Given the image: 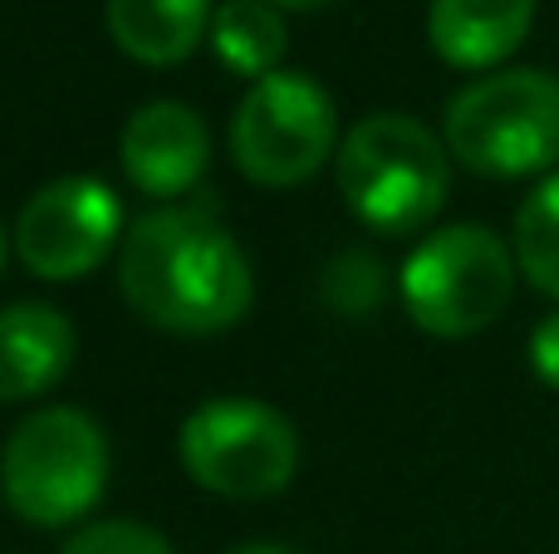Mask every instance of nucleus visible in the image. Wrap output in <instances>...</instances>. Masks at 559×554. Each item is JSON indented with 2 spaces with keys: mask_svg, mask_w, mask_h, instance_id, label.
<instances>
[{
  "mask_svg": "<svg viewBox=\"0 0 559 554\" xmlns=\"http://www.w3.org/2000/svg\"><path fill=\"white\" fill-rule=\"evenodd\" d=\"M515 251L491 226H442L403 265V304L417 329L437 339H472L491 329L515 294Z\"/></svg>",
  "mask_w": 559,
  "mask_h": 554,
  "instance_id": "obj_5",
  "label": "nucleus"
},
{
  "mask_svg": "<svg viewBox=\"0 0 559 554\" xmlns=\"http://www.w3.org/2000/svg\"><path fill=\"white\" fill-rule=\"evenodd\" d=\"M5 255H10V236L0 231V270H5Z\"/></svg>",
  "mask_w": 559,
  "mask_h": 554,
  "instance_id": "obj_20",
  "label": "nucleus"
},
{
  "mask_svg": "<svg viewBox=\"0 0 559 554\" xmlns=\"http://www.w3.org/2000/svg\"><path fill=\"white\" fill-rule=\"evenodd\" d=\"M64 554H173V545L157 530L133 526V520H98V526L79 530Z\"/></svg>",
  "mask_w": 559,
  "mask_h": 554,
  "instance_id": "obj_16",
  "label": "nucleus"
},
{
  "mask_svg": "<svg viewBox=\"0 0 559 554\" xmlns=\"http://www.w3.org/2000/svg\"><path fill=\"white\" fill-rule=\"evenodd\" d=\"M231 554H289V550H280V545H241V550H231Z\"/></svg>",
  "mask_w": 559,
  "mask_h": 554,
  "instance_id": "obj_19",
  "label": "nucleus"
},
{
  "mask_svg": "<svg viewBox=\"0 0 559 554\" xmlns=\"http://www.w3.org/2000/svg\"><path fill=\"white\" fill-rule=\"evenodd\" d=\"M108 442L88 412L39 408L10 432L0 451L5 506L29 526H69L104 501Z\"/></svg>",
  "mask_w": 559,
  "mask_h": 554,
  "instance_id": "obj_4",
  "label": "nucleus"
},
{
  "mask_svg": "<svg viewBox=\"0 0 559 554\" xmlns=\"http://www.w3.org/2000/svg\"><path fill=\"white\" fill-rule=\"evenodd\" d=\"M74 363V324L55 304L0 310V402H29L49 393Z\"/></svg>",
  "mask_w": 559,
  "mask_h": 554,
  "instance_id": "obj_11",
  "label": "nucleus"
},
{
  "mask_svg": "<svg viewBox=\"0 0 559 554\" xmlns=\"http://www.w3.org/2000/svg\"><path fill=\"white\" fill-rule=\"evenodd\" d=\"M182 471L202 491L226 501H265L295 481L299 437L285 412L265 402H202L177 432Z\"/></svg>",
  "mask_w": 559,
  "mask_h": 554,
  "instance_id": "obj_7",
  "label": "nucleus"
},
{
  "mask_svg": "<svg viewBox=\"0 0 559 554\" xmlns=\"http://www.w3.org/2000/svg\"><path fill=\"white\" fill-rule=\"evenodd\" d=\"M285 20L271 0H226L212 15V49L226 69L246 79L275 74V64L285 59Z\"/></svg>",
  "mask_w": 559,
  "mask_h": 554,
  "instance_id": "obj_13",
  "label": "nucleus"
},
{
  "mask_svg": "<svg viewBox=\"0 0 559 554\" xmlns=\"http://www.w3.org/2000/svg\"><path fill=\"white\" fill-rule=\"evenodd\" d=\"M338 153L334 98L309 74L275 69L255 79L231 118V157L255 186H299Z\"/></svg>",
  "mask_w": 559,
  "mask_h": 554,
  "instance_id": "obj_6",
  "label": "nucleus"
},
{
  "mask_svg": "<svg viewBox=\"0 0 559 554\" xmlns=\"http://www.w3.org/2000/svg\"><path fill=\"white\" fill-rule=\"evenodd\" d=\"M540 0H432L427 39L452 69H491L525 45Z\"/></svg>",
  "mask_w": 559,
  "mask_h": 554,
  "instance_id": "obj_10",
  "label": "nucleus"
},
{
  "mask_svg": "<svg viewBox=\"0 0 559 554\" xmlns=\"http://www.w3.org/2000/svg\"><path fill=\"white\" fill-rule=\"evenodd\" d=\"M531 369L545 388L559 393V314H545L531 334Z\"/></svg>",
  "mask_w": 559,
  "mask_h": 554,
  "instance_id": "obj_17",
  "label": "nucleus"
},
{
  "mask_svg": "<svg viewBox=\"0 0 559 554\" xmlns=\"http://www.w3.org/2000/svg\"><path fill=\"white\" fill-rule=\"evenodd\" d=\"M383 300V265L368 251H344L329 261L324 270V304L348 320H364V314L378 310Z\"/></svg>",
  "mask_w": 559,
  "mask_h": 554,
  "instance_id": "obj_15",
  "label": "nucleus"
},
{
  "mask_svg": "<svg viewBox=\"0 0 559 554\" xmlns=\"http://www.w3.org/2000/svg\"><path fill=\"white\" fill-rule=\"evenodd\" d=\"M515 265L540 294L559 300V172H550L515 212Z\"/></svg>",
  "mask_w": 559,
  "mask_h": 554,
  "instance_id": "obj_14",
  "label": "nucleus"
},
{
  "mask_svg": "<svg viewBox=\"0 0 559 554\" xmlns=\"http://www.w3.org/2000/svg\"><path fill=\"white\" fill-rule=\"evenodd\" d=\"M447 153L481 177H535L559 162V79L501 69L447 104Z\"/></svg>",
  "mask_w": 559,
  "mask_h": 554,
  "instance_id": "obj_3",
  "label": "nucleus"
},
{
  "mask_svg": "<svg viewBox=\"0 0 559 554\" xmlns=\"http://www.w3.org/2000/svg\"><path fill=\"white\" fill-rule=\"evenodd\" d=\"M271 5H285V10H319V5H329V0H271Z\"/></svg>",
  "mask_w": 559,
  "mask_h": 554,
  "instance_id": "obj_18",
  "label": "nucleus"
},
{
  "mask_svg": "<svg viewBox=\"0 0 559 554\" xmlns=\"http://www.w3.org/2000/svg\"><path fill=\"white\" fill-rule=\"evenodd\" d=\"M123 300L167 334H222L255 300L251 261L212 206H163L128 226L118 251Z\"/></svg>",
  "mask_w": 559,
  "mask_h": 554,
  "instance_id": "obj_1",
  "label": "nucleus"
},
{
  "mask_svg": "<svg viewBox=\"0 0 559 554\" xmlns=\"http://www.w3.org/2000/svg\"><path fill=\"white\" fill-rule=\"evenodd\" d=\"M108 35L138 64H182L212 25V0H108Z\"/></svg>",
  "mask_w": 559,
  "mask_h": 554,
  "instance_id": "obj_12",
  "label": "nucleus"
},
{
  "mask_svg": "<svg viewBox=\"0 0 559 554\" xmlns=\"http://www.w3.org/2000/svg\"><path fill=\"white\" fill-rule=\"evenodd\" d=\"M118 162H123L128 182L147 196H182L202 182L206 162H212V137L197 108L177 104V98H157L143 104L123 123L118 137Z\"/></svg>",
  "mask_w": 559,
  "mask_h": 554,
  "instance_id": "obj_9",
  "label": "nucleus"
},
{
  "mask_svg": "<svg viewBox=\"0 0 559 554\" xmlns=\"http://www.w3.org/2000/svg\"><path fill=\"white\" fill-rule=\"evenodd\" d=\"M447 143L407 113H368L344 133L338 192L348 212L383 236H413L442 212L452 167Z\"/></svg>",
  "mask_w": 559,
  "mask_h": 554,
  "instance_id": "obj_2",
  "label": "nucleus"
},
{
  "mask_svg": "<svg viewBox=\"0 0 559 554\" xmlns=\"http://www.w3.org/2000/svg\"><path fill=\"white\" fill-rule=\"evenodd\" d=\"M118 231H123V206L114 186L98 177H59L20 206L10 245L39 280H84L108 261Z\"/></svg>",
  "mask_w": 559,
  "mask_h": 554,
  "instance_id": "obj_8",
  "label": "nucleus"
}]
</instances>
